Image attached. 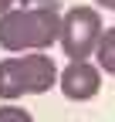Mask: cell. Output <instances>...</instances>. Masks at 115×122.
<instances>
[{
	"mask_svg": "<svg viewBox=\"0 0 115 122\" xmlns=\"http://www.w3.org/2000/svg\"><path fill=\"white\" fill-rule=\"evenodd\" d=\"M64 17L54 4H34V7H14L0 14V48L10 54L27 51H48L51 44H61Z\"/></svg>",
	"mask_w": 115,
	"mask_h": 122,
	"instance_id": "6da1fadb",
	"label": "cell"
},
{
	"mask_svg": "<svg viewBox=\"0 0 115 122\" xmlns=\"http://www.w3.org/2000/svg\"><path fill=\"white\" fill-rule=\"evenodd\" d=\"M61 78L54 58L44 51H27L0 61V102H17L24 95H44Z\"/></svg>",
	"mask_w": 115,
	"mask_h": 122,
	"instance_id": "7a4b0ae2",
	"label": "cell"
},
{
	"mask_svg": "<svg viewBox=\"0 0 115 122\" xmlns=\"http://www.w3.org/2000/svg\"><path fill=\"white\" fill-rule=\"evenodd\" d=\"M105 37V24H102V14L95 7H71L64 14V27H61V48L71 61L78 58H91L98 51V44Z\"/></svg>",
	"mask_w": 115,
	"mask_h": 122,
	"instance_id": "3957f363",
	"label": "cell"
},
{
	"mask_svg": "<svg viewBox=\"0 0 115 122\" xmlns=\"http://www.w3.org/2000/svg\"><path fill=\"white\" fill-rule=\"evenodd\" d=\"M58 88L64 92V98L71 102H88L102 92V68L98 61L91 65L88 58H78V61H68L61 78H58Z\"/></svg>",
	"mask_w": 115,
	"mask_h": 122,
	"instance_id": "277c9868",
	"label": "cell"
},
{
	"mask_svg": "<svg viewBox=\"0 0 115 122\" xmlns=\"http://www.w3.org/2000/svg\"><path fill=\"white\" fill-rule=\"evenodd\" d=\"M95 61H98L102 71L115 75V27L105 30V37H102V44H98V51H95Z\"/></svg>",
	"mask_w": 115,
	"mask_h": 122,
	"instance_id": "5b68a950",
	"label": "cell"
},
{
	"mask_svg": "<svg viewBox=\"0 0 115 122\" xmlns=\"http://www.w3.org/2000/svg\"><path fill=\"white\" fill-rule=\"evenodd\" d=\"M0 122H34V115L27 109H17L14 102H4L0 105Z\"/></svg>",
	"mask_w": 115,
	"mask_h": 122,
	"instance_id": "8992f818",
	"label": "cell"
},
{
	"mask_svg": "<svg viewBox=\"0 0 115 122\" xmlns=\"http://www.w3.org/2000/svg\"><path fill=\"white\" fill-rule=\"evenodd\" d=\"M14 7H20V0H0V14H7V10H14Z\"/></svg>",
	"mask_w": 115,
	"mask_h": 122,
	"instance_id": "52a82bcc",
	"label": "cell"
},
{
	"mask_svg": "<svg viewBox=\"0 0 115 122\" xmlns=\"http://www.w3.org/2000/svg\"><path fill=\"white\" fill-rule=\"evenodd\" d=\"M98 4H102L105 10H115V0H98Z\"/></svg>",
	"mask_w": 115,
	"mask_h": 122,
	"instance_id": "ba28073f",
	"label": "cell"
},
{
	"mask_svg": "<svg viewBox=\"0 0 115 122\" xmlns=\"http://www.w3.org/2000/svg\"><path fill=\"white\" fill-rule=\"evenodd\" d=\"M44 4H51V0H44Z\"/></svg>",
	"mask_w": 115,
	"mask_h": 122,
	"instance_id": "9c48e42d",
	"label": "cell"
}]
</instances>
